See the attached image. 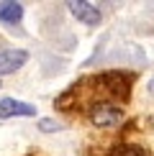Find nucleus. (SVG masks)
<instances>
[{
  "label": "nucleus",
  "mask_w": 154,
  "mask_h": 156,
  "mask_svg": "<svg viewBox=\"0 0 154 156\" xmlns=\"http://www.w3.org/2000/svg\"><path fill=\"white\" fill-rule=\"evenodd\" d=\"M87 118L98 128H111V126H116V123L123 118V110L116 105V102H111V100H98V102H93V105L87 108Z\"/></svg>",
  "instance_id": "nucleus-1"
},
{
  "label": "nucleus",
  "mask_w": 154,
  "mask_h": 156,
  "mask_svg": "<svg viewBox=\"0 0 154 156\" xmlns=\"http://www.w3.org/2000/svg\"><path fill=\"white\" fill-rule=\"evenodd\" d=\"M38 128H41L44 133H54V131H59V123H54V120L44 118V120H38Z\"/></svg>",
  "instance_id": "nucleus-6"
},
{
  "label": "nucleus",
  "mask_w": 154,
  "mask_h": 156,
  "mask_svg": "<svg viewBox=\"0 0 154 156\" xmlns=\"http://www.w3.org/2000/svg\"><path fill=\"white\" fill-rule=\"evenodd\" d=\"M13 115H26V118H31V115H36V108L28 105V102H21V100H13V97H3L0 100V118H13Z\"/></svg>",
  "instance_id": "nucleus-4"
},
{
  "label": "nucleus",
  "mask_w": 154,
  "mask_h": 156,
  "mask_svg": "<svg viewBox=\"0 0 154 156\" xmlns=\"http://www.w3.org/2000/svg\"><path fill=\"white\" fill-rule=\"evenodd\" d=\"M149 92L154 95V77H152V80H149Z\"/></svg>",
  "instance_id": "nucleus-7"
},
{
  "label": "nucleus",
  "mask_w": 154,
  "mask_h": 156,
  "mask_svg": "<svg viewBox=\"0 0 154 156\" xmlns=\"http://www.w3.org/2000/svg\"><path fill=\"white\" fill-rule=\"evenodd\" d=\"M28 62V54L23 49H0V77L21 69Z\"/></svg>",
  "instance_id": "nucleus-2"
},
{
  "label": "nucleus",
  "mask_w": 154,
  "mask_h": 156,
  "mask_svg": "<svg viewBox=\"0 0 154 156\" xmlns=\"http://www.w3.org/2000/svg\"><path fill=\"white\" fill-rule=\"evenodd\" d=\"M23 18V8H21V3H0V21L3 23H8V26H16L18 21Z\"/></svg>",
  "instance_id": "nucleus-5"
},
{
  "label": "nucleus",
  "mask_w": 154,
  "mask_h": 156,
  "mask_svg": "<svg viewBox=\"0 0 154 156\" xmlns=\"http://www.w3.org/2000/svg\"><path fill=\"white\" fill-rule=\"evenodd\" d=\"M69 5V13L77 18V21H82L85 26H98L100 23V10L98 5L87 3V0H77V3H67Z\"/></svg>",
  "instance_id": "nucleus-3"
}]
</instances>
